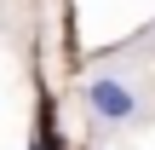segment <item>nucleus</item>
<instances>
[{
    "label": "nucleus",
    "instance_id": "f257e3e1",
    "mask_svg": "<svg viewBox=\"0 0 155 150\" xmlns=\"http://www.w3.org/2000/svg\"><path fill=\"white\" fill-rule=\"evenodd\" d=\"M86 104H92L98 121H127V116L138 110V92H132L127 81H92V87H86Z\"/></svg>",
    "mask_w": 155,
    "mask_h": 150
}]
</instances>
